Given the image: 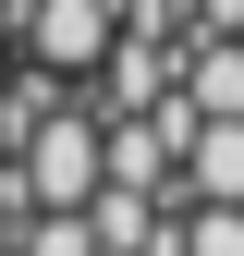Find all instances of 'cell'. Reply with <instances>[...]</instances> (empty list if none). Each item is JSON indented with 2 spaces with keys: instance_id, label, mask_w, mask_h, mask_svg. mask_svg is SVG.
I'll return each mask as SVG.
<instances>
[{
  "instance_id": "1",
  "label": "cell",
  "mask_w": 244,
  "mask_h": 256,
  "mask_svg": "<svg viewBox=\"0 0 244 256\" xmlns=\"http://www.w3.org/2000/svg\"><path fill=\"white\" fill-rule=\"evenodd\" d=\"M0 171H12V196L37 220H74L98 196V134H86V122H24V146L0 158Z\"/></svg>"
},
{
  "instance_id": "2",
  "label": "cell",
  "mask_w": 244,
  "mask_h": 256,
  "mask_svg": "<svg viewBox=\"0 0 244 256\" xmlns=\"http://www.w3.org/2000/svg\"><path fill=\"white\" fill-rule=\"evenodd\" d=\"M110 49V0H37V61L49 74H86Z\"/></svg>"
},
{
  "instance_id": "3",
  "label": "cell",
  "mask_w": 244,
  "mask_h": 256,
  "mask_svg": "<svg viewBox=\"0 0 244 256\" xmlns=\"http://www.w3.org/2000/svg\"><path fill=\"white\" fill-rule=\"evenodd\" d=\"M196 183H208V208H244V122H220L196 146Z\"/></svg>"
},
{
  "instance_id": "4",
  "label": "cell",
  "mask_w": 244,
  "mask_h": 256,
  "mask_svg": "<svg viewBox=\"0 0 244 256\" xmlns=\"http://www.w3.org/2000/svg\"><path fill=\"white\" fill-rule=\"evenodd\" d=\"M24 256H98L86 220H24Z\"/></svg>"
},
{
  "instance_id": "5",
  "label": "cell",
  "mask_w": 244,
  "mask_h": 256,
  "mask_svg": "<svg viewBox=\"0 0 244 256\" xmlns=\"http://www.w3.org/2000/svg\"><path fill=\"white\" fill-rule=\"evenodd\" d=\"M196 256H244V208H208L196 220Z\"/></svg>"
},
{
  "instance_id": "6",
  "label": "cell",
  "mask_w": 244,
  "mask_h": 256,
  "mask_svg": "<svg viewBox=\"0 0 244 256\" xmlns=\"http://www.w3.org/2000/svg\"><path fill=\"white\" fill-rule=\"evenodd\" d=\"M0 37H12V0H0Z\"/></svg>"
}]
</instances>
